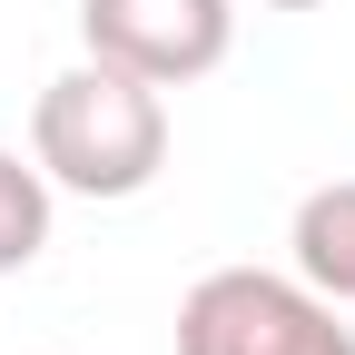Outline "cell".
<instances>
[{
	"label": "cell",
	"mask_w": 355,
	"mask_h": 355,
	"mask_svg": "<svg viewBox=\"0 0 355 355\" xmlns=\"http://www.w3.org/2000/svg\"><path fill=\"white\" fill-rule=\"evenodd\" d=\"M30 158L69 198H139L168 168V99L109 60H79L40 89L30 109Z\"/></svg>",
	"instance_id": "1"
},
{
	"label": "cell",
	"mask_w": 355,
	"mask_h": 355,
	"mask_svg": "<svg viewBox=\"0 0 355 355\" xmlns=\"http://www.w3.org/2000/svg\"><path fill=\"white\" fill-rule=\"evenodd\" d=\"M178 355H355V326L306 277L217 266L178 296Z\"/></svg>",
	"instance_id": "2"
},
{
	"label": "cell",
	"mask_w": 355,
	"mask_h": 355,
	"mask_svg": "<svg viewBox=\"0 0 355 355\" xmlns=\"http://www.w3.org/2000/svg\"><path fill=\"white\" fill-rule=\"evenodd\" d=\"M79 40L148 89H188L237 50V0H79Z\"/></svg>",
	"instance_id": "3"
},
{
	"label": "cell",
	"mask_w": 355,
	"mask_h": 355,
	"mask_svg": "<svg viewBox=\"0 0 355 355\" xmlns=\"http://www.w3.org/2000/svg\"><path fill=\"white\" fill-rule=\"evenodd\" d=\"M286 247H296V277L316 286V296L355 306V178H326V188H306V198H296Z\"/></svg>",
	"instance_id": "4"
},
{
	"label": "cell",
	"mask_w": 355,
	"mask_h": 355,
	"mask_svg": "<svg viewBox=\"0 0 355 355\" xmlns=\"http://www.w3.org/2000/svg\"><path fill=\"white\" fill-rule=\"evenodd\" d=\"M40 247H50V178H40V158L0 148V277H20Z\"/></svg>",
	"instance_id": "5"
},
{
	"label": "cell",
	"mask_w": 355,
	"mask_h": 355,
	"mask_svg": "<svg viewBox=\"0 0 355 355\" xmlns=\"http://www.w3.org/2000/svg\"><path fill=\"white\" fill-rule=\"evenodd\" d=\"M257 10H326V0H257Z\"/></svg>",
	"instance_id": "6"
}]
</instances>
